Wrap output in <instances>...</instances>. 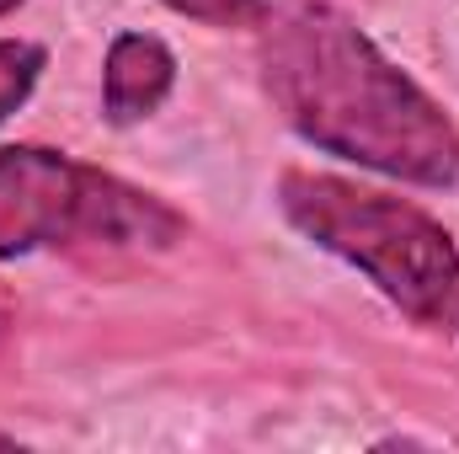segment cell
<instances>
[{"label":"cell","instance_id":"obj_7","mask_svg":"<svg viewBox=\"0 0 459 454\" xmlns=\"http://www.w3.org/2000/svg\"><path fill=\"white\" fill-rule=\"evenodd\" d=\"M16 5H22V0H0V16H5V11H16Z\"/></svg>","mask_w":459,"mask_h":454},{"label":"cell","instance_id":"obj_2","mask_svg":"<svg viewBox=\"0 0 459 454\" xmlns=\"http://www.w3.org/2000/svg\"><path fill=\"white\" fill-rule=\"evenodd\" d=\"M278 209L422 327H459V246L417 204L326 171H283Z\"/></svg>","mask_w":459,"mask_h":454},{"label":"cell","instance_id":"obj_1","mask_svg":"<svg viewBox=\"0 0 459 454\" xmlns=\"http://www.w3.org/2000/svg\"><path fill=\"white\" fill-rule=\"evenodd\" d=\"M262 81L316 150L417 188H449L459 177L449 113L332 5L262 16Z\"/></svg>","mask_w":459,"mask_h":454},{"label":"cell","instance_id":"obj_5","mask_svg":"<svg viewBox=\"0 0 459 454\" xmlns=\"http://www.w3.org/2000/svg\"><path fill=\"white\" fill-rule=\"evenodd\" d=\"M38 70H43V48L38 43H11V38L0 43V123L27 102Z\"/></svg>","mask_w":459,"mask_h":454},{"label":"cell","instance_id":"obj_4","mask_svg":"<svg viewBox=\"0 0 459 454\" xmlns=\"http://www.w3.org/2000/svg\"><path fill=\"white\" fill-rule=\"evenodd\" d=\"M177 81V59L160 38L150 32H123L108 54V81H102V108L113 123H139L150 118Z\"/></svg>","mask_w":459,"mask_h":454},{"label":"cell","instance_id":"obj_8","mask_svg":"<svg viewBox=\"0 0 459 454\" xmlns=\"http://www.w3.org/2000/svg\"><path fill=\"white\" fill-rule=\"evenodd\" d=\"M0 450H16V439H0Z\"/></svg>","mask_w":459,"mask_h":454},{"label":"cell","instance_id":"obj_6","mask_svg":"<svg viewBox=\"0 0 459 454\" xmlns=\"http://www.w3.org/2000/svg\"><path fill=\"white\" fill-rule=\"evenodd\" d=\"M166 5L193 16V22H209V27H246V22L267 16L262 0H166Z\"/></svg>","mask_w":459,"mask_h":454},{"label":"cell","instance_id":"obj_3","mask_svg":"<svg viewBox=\"0 0 459 454\" xmlns=\"http://www.w3.org/2000/svg\"><path fill=\"white\" fill-rule=\"evenodd\" d=\"M182 214L54 150H0V257L43 246H171Z\"/></svg>","mask_w":459,"mask_h":454}]
</instances>
